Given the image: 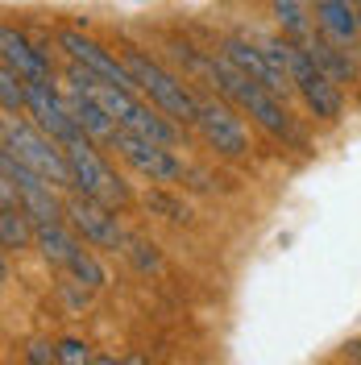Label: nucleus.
<instances>
[{"instance_id":"nucleus-1","label":"nucleus","mask_w":361,"mask_h":365,"mask_svg":"<svg viewBox=\"0 0 361 365\" xmlns=\"http://www.w3.org/2000/svg\"><path fill=\"white\" fill-rule=\"evenodd\" d=\"M203 71L212 75L216 91L225 96L228 104H237L241 113H249V120H253V125H262L274 141H287V145H295V150H303V133H299L295 116L287 113L283 96H274V91H266L262 83H253L237 63H228L225 54H208Z\"/></svg>"},{"instance_id":"nucleus-2","label":"nucleus","mask_w":361,"mask_h":365,"mask_svg":"<svg viewBox=\"0 0 361 365\" xmlns=\"http://www.w3.org/2000/svg\"><path fill=\"white\" fill-rule=\"evenodd\" d=\"M121 58H125V67L133 75L137 91H146V100L162 108V113L171 116V120H179V125H195V116H200V96L183 83L175 71H166L162 63H154L146 50H137V46H125L121 50Z\"/></svg>"},{"instance_id":"nucleus-3","label":"nucleus","mask_w":361,"mask_h":365,"mask_svg":"<svg viewBox=\"0 0 361 365\" xmlns=\"http://www.w3.org/2000/svg\"><path fill=\"white\" fill-rule=\"evenodd\" d=\"M4 150H9L13 158H21L25 166H34L38 175H46L54 187H71V191H75L67 145L54 141L38 120H25V116H17V113H4Z\"/></svg>"},{"instance_id":"nucleus-4","label":"nucleus","mask_w":361,"mask_h":365,"mask_svg":"<svg viewBox=\"0 0 361 365\" xmlns=\"http://www.w3.org/2000/svg\"><path fill=\"white\" fill-rule=\"evenodd\" d=\"M287 67H291V83L303 96L307 113L328 120V125H337L340 116H345V91H340L337 79L307 54V46H299V42H291V63Z\"/></svg>"},{"instance_id":"nucleus-5","label":"nucleus","mask_w":361,"mask_h":365,"mask_svg":"<svg viewBox=\"0 0 361 365\" xmlns=\"http://www.w3.org/2000/svg\"><path fill=\"white\" fill-rule=\"evenodd\" d=\"M67 158H71V175H75V191H79V195H91V200L113 204V207H125L129 200H133V191L121 182V175L100 158V150H96L91 137L71 141Z\"/></svg>"},{"instance_id":"nucleus-6","label":"nucleus","mask_w":361,"mask_h":365,"mask_svg":"<svg viewBox=\"0 0 361 365\" xmlns=\"http://www.w3.org/2000/svg\"><path fill=\"white\" fill-rule=\"evenodd\" d=\"M0 170H4V179L17 187V204L29 212L34 225H59L67 216V200H59L54 182L46 179V175H38L34 166H25L9 150H0Z\"/></svg>"},{"instance_id":"nucleus-7","label":"nucleus","mask_w":361,"mask_h":365,"mask_svg":"<svg viewBox=\"0 0 361 365\" xmlns=\"http://www.w3.org/2000/svg\"><path fill=\"white\" fill-rule=\"evenodd\" d=\"M195 129H200L203 145L216 150L220 158H245L249 154V129L237 116V104H228L225 96L220 100H200Z\"/></svg>"},{"instance_id":"nucleus-8","label":"nucleus","mask_w":361,"mask_h":365,"mask_svg":"<svg viewBox=\"0 0 361 365\" xmlns=\"http://www.w3.org/2000/svg\"><path fill=\"white\" fill-rule=\"evenodd\" d=\"M25 113L34 116L54 141H63V145L79 141V137H88L83 133V125H79L75 113H71L67 96L54 88V79H34V83H25Z\"/></svg>"},{"instance_id":"nucleus-9","label":"nucleus","mask_w":361,"mask_h":365,"mask_svg":"<svg viewBox=\"0 0 361 365\" xmlns=\"http://www.w3.org/2000/svg\"><path fill=\"white\" fill-rule=\"evenodd\" d=\"M108 150H116L141 179H150V182H179L183 170H187L183 158L175 154V145H158V141H146V137L125 133V129H116Z\"/></svg>"},{"instance_id":"nucleus-10","label":"nucleus","mask_w":361,"mask_h":365,"mask_svg":"<svg viewBox=\"0 0 361 365\" xmlns=\"http://www.w3.org/2000/svg\"><path fill=\"white\" fill-rule=\"evenodd\" d=\"M67 225L88 241V245H100V250H121L129 245V237H125V228L116 220V207L113 204H100V200H91V195H71L67 200Z\"/></svg>"},{"instance_id":"nucleus-11","label":"nucleus","mask_w":361,"mask_h":365,"mask_svg":"<svg viewBox=\"0 0 361 365\" xmlns=\"http://www.w3.org/2000/svg\"><path fill=\"white\" fill-rule=\"evenodd\" d=\"M59 50H67V58H71V63L88 67L91 75H100L104 83H116V88L137 91L133 75H129V67H125V58L108 54V50H104L100 42H91L88 34H79V29H63V34H59Z\"/></svg>"},{"instance_id":"nucleus-12","label":"nucleus","mask_w":361,"mask_h":365,"mask_svg":"<svg viewBox=\"0 0 361 365\" xmlns=\"http://www.w3.org/2000/svg\"><path fill=\"white\" fill-rule=\"evenodd\" d=\"M220 54H225L228 63H237L253 83H262L266 91H274V96L287 100V96L295 91L291 75H287L283 67H274V58L258 42H249V38H225V50H220Z\"/></svg>"},{"instance_id":"nucleus-13","label":"nucleus","mask_w":361,"mask_h":365,"mask_svg":"<svg viewBox=\"0 0 361 365\" xmlns=\"http://www.w3.org/2000/svg\"><path fill=\"white\" fill-rule=\"evenodd\" d=\"M316 13V34H324L328 42L349 46L361 38V4L357 0H312Z\"/></svg>"},{"instance_id":"nucleus-14","label":"nucleus","mask_w":361,"mask_h":365,"mask_svg":"<svg viewBox=\"0 0 361 365\" xmlns=\"http://www.w3.org/2000/svg\"><path fill=\"white\" fill-rule=\"evenodd\" d=\"M0 54H4V67H13L25 83H34V79H50V58H46L42 50H34L29 38L17 34L13 25L0 29Z\"/></svg>"},{"instance_id":"nucleus-15","label":"nucleus","mask_w":361,"mask_h":365,"mask_svg":"<svg viewBox=\"0 0 361 365\" xmlns=\"http://www.w3.org/2000/svg\"><path fill=\"white\" fill-rule=\"evenodd\" d=\"M34 245H38V253H42L50 266H59V270H67L71 257L83 250V241H79V232L71 225H38V232H34Z\"/></svg>"},{"instance_id":"nucleus-16","label":"nucleus","mask_w":361,"mask_h":365,"mask_svg":"<svg viewBox=\"0 0 361 365\" xmlns=\"http://www.w3.org/2000/svg\"><path fill=\"white\" fill-rule=\"evenodd\" d=\"M270 17L278 21L283 38L307 46L316 38V13H312V0H270Z\"/></svg>"},{"instance_id":"nucleus-17","label":"nucleus","mask_w":361,"mask_h":365,"mask_svg":"<svg viewBox=\"0 0 361 365\" xmlns=\"http://www.w3.org/2000/svg\"><path fill=\"white\" fill-rule=\"evenodd\" d=\"M307 54H312L337 83H353V79H357V67H353V58H349V46H337V42H328L324 34H316V38L307 42Z\"/></svg>"},{"instance_id":"nucleus-18","label":"nucleus","mask_w":361,"mask_h":365,"mask_svg":"<svg viewBox=\"0 0 361 365\" xmlns=\"http://www.w3.org/2000/svg\"><path fill=\"white\" fill-rule=\"evenodd\" d=\"M34 232H38V225L29 220V212H25L21 204H4L0 207V245H4V253L25 250V245L34 241Z\"/></svg>"},{"instance_id":"nucleus-19","label":"nucleus","mask_w":361,"mask_h":365,"mask_svg":"<svg viewBox=\"0 0 361 365\" xmlns=\"http://www.w3.org/2000/svg\"><path fill=\"white\" fill-rule=\"evenodd\" d=\"M67 274L79 282V287H91V291L108 282V274H104L100 257H96L91 250H79V253H75V257H71V266H67Z\"/></svg>"},{"instance_id":"nucleus-20","label":"nucleus","mask_w":361,"mask_h":365,"mask_svg":"<svg viewBox=\"0 0 361 365\" xmlns=\"http://www.w3.org/2000/svg\"><path fill=\"white\" fill-rule=\"evenodd\" d=\"M146 207L158 212L162 220H171V225H191V207L183 204V200H175L171 191H150L146 195Z\"/></svg>"},{"instance_id":"nucleus-21","label":"nucleus","mask_w":361,"mask_h":365,"mask_svg":"<svg viewBox=\"0 0 361 365\" xmlns=\"http://www.w3.org/2000/svg\"><path fill=\"white\" fill-rule=\"evenodd\" d=\"M125 257L133 262L141 274H158L162 270V253L154 241H141V237H129V245H125Z\"/></svg>"},{"instance_id":"nucleus-22","label":"nucleus","mask_w":361,"mask_h":365,"mask_svg":"<svg viewBox=\"0 0 361 365\" xmlns=\"http://www.w3.org/2000/svg\"><path fill=\"white\" fill-rule=\"evenodd\" d=\"M0 104H4V113H21L25 108V79L13 67L0 71Z\"/></svg>"},{"instance_id":"nucleus-23","label":"nucleus","mask_w":361,"mask_h":365,"mask_svg":"<svg viewBox=\"0 0 361 365\" xmlns=\"http://www.w3.org/2000/svg\"><path fill=\"white\" fill-rule=\"evenodd\" d=\"M59 365H96V353L88 341L67 336V341H59Z\"/></svg>"},{"instance_id":"nucleus-24","label":"nucleus","mask_w":361,"mask_h":365,"mask_svg":"<svg viewBox=\"0 0 361 365\" xmlns=\"http://www.w3.org/2000/svg\"><path fill=\"white\" fill-rule=\"evenodd\" d=\"M25 361H29V365H59V344L34 336V341L25 344Z\"/></svg>"},{"instance_id":"nucleus-25","label":"nucleus","mask_w":361,"mask_h":365,"mask_svg":"<svg viewBox=\"0 0 361 365\" xmlns=\"http://www.w3.org/2000/svg\"><path fill=\"white\" fill-rule=\"evenodd\" d=\"M345 357L361 365V336H357V341H349V344H345Z\"/></svg>"},{"instance_id":"nucleus-26","label":"nucleus","mask_w":361,"mask_h":365,"mask_svg":"<svg viewBox=\"0 0 361 365\" xmlns=\"http://www.w3.org/2000/svg\"><path fill=\"white\" fill-rule=\"evenodd\" d=\"M116 365H150L141 353H125V357H116Z\"/></svg>"},{"instance_id":"nucleus-27","label":"nucleus","mask_w":361,"mask_h":365,"mask_svg":"<svg viewBox=\"0 0 361 365\" xmlns=\"http://www.w3.org/2000/svg\"><path fill=\"white\" fill-rule=\"evenodd\" d=\"M357 4H361V0H357Z\"/></svg>"}]
</instances>
